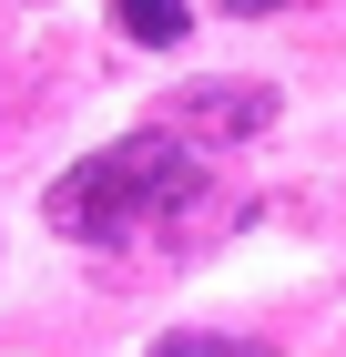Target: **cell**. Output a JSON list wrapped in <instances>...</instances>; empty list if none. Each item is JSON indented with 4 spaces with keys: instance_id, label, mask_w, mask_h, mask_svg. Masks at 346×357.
I'll return each mask as SVG.
<instances>
[{
    "instance_id": "1",
    "label": "cell",
    "mask_w": 346,
    "mask_h": 357,
    "mask_svg": "<svg viewBox=\"0 0 346 357\" xmlns=\"http://www.w3.org/2000/svg\"><path fill=\"white\" fill-rule=\"evenodd\" d=\"M194 194H204V153H184L173 133H123L102 153H81L52 194H41V215L81 245H112V235H133V225H163L184 215Z\"/></svg>"
},
{
    "instance_id": "5",
    "label": "cell",
    "mask_w": 346,
    "mask_h": 357,
    "mask_svg": "<svg viewBox=\"0 0 346 357\" xmlns=\"http://www.w3.org/2000/svg\"><path fill=\"white\" fill-rule=\"evenodd\" d=\"M244 10H265V0H244Z\"/></svg>"
},
{
    "instance_id": "2",
    "label": "cell",
    "mask_w": 346,
    "mask_h": 357,
    "mask_svg": "<svg viewBox=\"0 0 346 357\" xmlns=\"http://www.w3.org/2000/svg\"><path fill=\"white\" fill-rule=\"evenodd\" d=\"M265 123H275L265 82H184V92H163V112H153V133H204V143H244Z\"/></svg>"
},
{
    "instance_id": "4",
    "label": "cell",
    "mask_w": 346,
    "mask_h": 357,
    "mask_svg": "<svg viewBox=\"0 0 346 357\" xmlns=\"http://www.w3.org/2000/svg\"><path fill=\"white\" fill-rule=\"evenodd\" d=\"M143 357H265L255 337H204V327H173V337H153Z\"/></svg>"
},
{
    "instance_id": "3",
    "label": "cell",
    "mask_w": 346,
    "mask_h": 357,
    "mask_svg": "<svg viewBox=\"0 0 346 357\" xmlns=\"http://www.w3.org/2000/svg\"><path fill=\"white\" fill-rule=\"evenodd\" d=\"M112 31L143 41V52H173V41L194 31V0H112Z\"/></svg>"
}]
</instances>
